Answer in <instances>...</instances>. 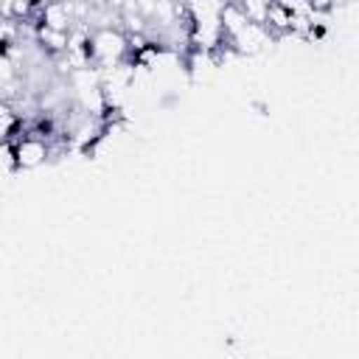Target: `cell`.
<instances>
[{"mask_svg":"<svg viewBox=\"0 0 359 359\" xmlns=\"http://www.w3.org/2000/svg\"><path fill=\"white\" fill-rule=\"evenodd\" d=\"M25 135L39 137V140H50V137H56V135H59V126H56L53 115H36V118L31 121V126H28V132H25Z\"/></svg>","mask_w":359,"mask_h":359,"instance_id":"cell-1","label":"cell"},{"mask_svg":"<svg viewBox=\"0 0 359 359\" xmlns=\"http://www.w3.org/2000/svg\"><path fill=\"white\" fill-rule=\"evenodd\" d=\"M325 34H328V28H325V22H306V28H303V36L309 39V42H320V39H325Z\"/></svg>","mask_w":359,"mask_h":359,"instance_id":"cell-4","label":"cell"},{"mask_svg":"<svg viewBox=\"0 0 359 359\" xmlns=\"http://www.w3.org/2000/svg\"><path fill=\"white\" fill-rule=\"evenodd\" d=\"M121 118H123V109H121L115 101H104V104H101L98 121H101V126H104V129H109V132H112V129H115V123H118Z\"/></svg>","mask_w":359,"mask_h":359,"instance_id":"cell-2","label":"cell"},{"mask_svg":"<svg viewBox=\"0 0 359 359\" xmlns=\"http://www.w3.org/2000/svg\"><path fill=\"white\" fill-rule=\"evenodd\" d=\"M14 50V39L8 34H0V59H8Z\"/></svg>","mask_w":359,"mask_h":359,"instance_id":"cell-5","label":"cell"},{"mask_svg":"<svg viewBox=\"0 0 359 359\" xmlns=\"http://www.w3.org/2000/svg\"><path fill=\"white\" fill-rule=\"evenodd\" d=\"M76 50H79V56H81L84 62H93V59L98 56V39H95V36H81L79 45H76Z\"/></svg>","mask_w":359,"mask_h":359,"instance_id":"cell-3","label":"cell"}]
</instances>
